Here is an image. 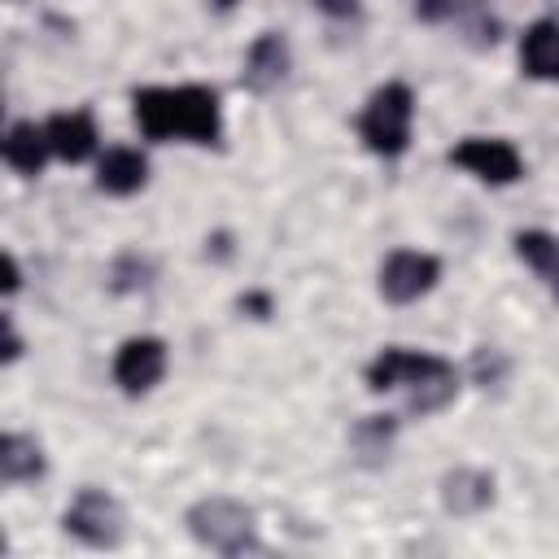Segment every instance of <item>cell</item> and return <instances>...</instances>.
<instances>
[{
    "label": "cell",
    "instance_id": "cell-24",
    "mask_svg": "<svg viewBox=\"0 0 559 559\" xmlns=\"http://www.w3.org/2000/svg\"><path fill=\"white\" fill-rule=\"evenodd\" d=\"M240 306H249V310H258V314H266V310H271V301H266L262 293H249V297H240Z\"/></svg>",
    "mask_w": 559,
    "mask_h": 559
},
{
    "label": "cell",
    "instance_id": "cell-14",
    "mask_svg": "<svg viewBox=\"0 0 559 559\" xmlns=\"http://www.w3.org/2000/svg\"><path fill=\"white\" fill-rule=\"evenodd\" d=\"M4 162L17 170V175H39L44 170V157L52 153L48 148V131L44 127H35V122H13L9 131H4Z\"/></svg>",
    "mask_w": 559,
    "mask_h": 559
},
{
    "label": "cell",
    "instance_id": "cell-17",
    "mask_svg": "<svg viewBox=\"0 0 559 559\" xmlns=\"http://www.w3.org/2000/svg\"><path fill=\"white\" fill-rule=\"evenodd\" d=\"M515 253L555 288L559 284V240L550 231H520L515 236Z\"/></svg>",
    "mask_w": 559,
    "mask_h": 559
},
{
    "label": "cell",
    "instance_id": "cell-13",
    "mask_svg": "<svg viewBox=\"0 0 559 559\" xmlns=\"http://www.w3.org/2000/svg\"><path fill=\"white\" fill-rule=\"evenodd\" d=\"M520 66L528 79H559V22L542 17L520 39Z\"/></svg>",
    "mask_w": 559,
    "mask_h": 559
},
{
    "label": "cell",
    "instance_id": "cell-2",
    "mask_svg": "<svg viewBox=\"0 0 559 559\" xmlns=\"http://www.w3.org/2000/svg\"><path fill=\"white\" fill-rule=\"evenodd\" d=\"M367 389L384 393V389H406L411 393V411L432 415L454 397V367L441 354H419V349H384L367 362Z\"/></svg>",
    "mask_w": 559,
    "mask_h": 559
},
{
    "label": "cell",
    "instance_id": "cell-9",
    "mask_svg": "<svg viewBox=\"0 0 559 559\" xmlns=\"http://www.w3.org/2000/svg\"><path fill=\"white\" fill-rule=\"evenodd\" d=\"M493 502V472L485 467H450L441 476V507L450 515H480Z\"/></svg>",
    "mask_w": 559,
    "mask_h": 559
},
{
    "label": "cell",
    "instance_id": "cell-15",
    "mask_svg": "<svg viewBox=\"0 0 559 559\" xmlns=\"http://www.w3.org/2000/svg\"><path fill=\"white\" fill-rule=\"evenodd\" d=\"M0 476H4V485L44 476V450L22 432H4L0 437Z\"/></svg>",
    "mask_w": 559,
    "mask_h": 559
},
{
    "label": "cell",
    "instance_id": "cell-4",
    "mask_svg": "<svg viewBox=\"0 0 559 559\" xmlns=\"http://www.w3.org/2000/svg\"><path fill=\"white\" fill-rule=\"evenodd\" d=\"M411 118H415V96L406 83H384L367 96L358 114V135L376 157H402L411 144Z\"/></svg>",
    "mask_w": 559,
    "mask_h": 559
},
{
    "label": "cell",
    "instance_id": "cell-10",
    "mask_svg": "<svg viewBox=\"0 0 559 559\" xmlns=\"http://www.w3.org/2000/svg\"><path fill=\"white\" fill-rule=\"evenodd\" d=\"M284 74H288V39H284L280 31H262V35L249 44V52H245V70H240L245 87L271 92Z\"/></svg>",
    "mask_w": 559,
    "mask_h": 559
},
{
    "label": "cell",
    "instance_id": "cell-19",
    "mask_svg": "<svg viewBox=\"0 0 559 559\" xmlns=\"http://www.w3.org/2000/svg\"><path fill=\"white\" fill-rule=\"evenodd\" d=\"M148 275H153V266H148L144 258H135V253H122V258L114 262V288H118V293H127V288H144Z\"/></svg>",
    "mask_w": 559,
    "mask_h": 559
},
{
    "label": "cell",
    "instance_id": "cell-11",
    "mask_svg": "<svg viewBox=\"0 0 559 559\" xmlns=\"http://www.w3.org/2000/svg\"><path fill=\"white\" fill-rule=\"evenodd\" d=\"M144 179H148V157L140 148L114 144L96 162V188L109 192V197H131V192L144 188Z\"/></svg>",
    "mask_w": 559,
    "mask_h": 559
},
{
    "label": "cell",
    "instance_id": "cell-16",
    "mask_svg": "<svg viewBox=\"0 0 559 559\" xmlns=\"http://www.w3.org/2000/svg\"><path fill=\"white\" fill-rule=\"evenodd\" d=\"M393 437H397V419L393 415H367V419H358L349 428V445L358 450L362 463H380V454H389Z\"/></svg>",
    "mask_w": 559,
    "mask_h": 559
},
{
    "label": "cell",
    "instance_id": "cell-21",
    "mask_svg": "<svg viewBox=\"0 0 559 559\" xmlns=\"http://www.w3.org/2000/svg\"><path fill=\"white\" fill-rule=\"evenodd\" d=\"M0 323H4V362H13V358L22 354V336H17V328H13V319H9V314H4Z\"/></svg>",
    "mask_w": 559,
    "mask_h": 559
},
{
    "label": "cell",
    "instance_id": "cell-22",
    "mask_svg": "<svg viewBox=\"0 0 559 559\" xmlns=\"http://www.w3.org/2000/svg\"><path fill=\"white\" fill-rule=\"evenodd\" d=\"M17 284H22V271H17V258H13V253H4V293H17Z\"/></svg>",
    "mask_w": 559,
    "mask_h": 559
},
{
    "label": "cell",
    "instance_id": "cell-25",
    "mask_svg": "<svg viewBox=\"0 0 559 559\" xmlns=\"http://www.w3.org/2000/svg\"><path fill=\"white\" fill-rule=\"evenodd\" d=\"M214 4H218V9H231V4H236V0H214Z\"/></svg>",
    "mask_w": 559,
    "mask_h": 559
},
{
    "label": "cell",
    "instance_id": "cell-6",
    "mask_svg": "<svg viewBox=\"0 0 559 559\" xmlns=\"http://www.w3.org/2000/svg\"><path fill=\"white\" fill-rule=\"evenodd\" d=\"M437 280H441V262L432 253H419V249H393L380 262V297L393 306L419 301L424 293H432Z\"/></svg>",
    "mask_w": 559,
    "mask_h": 559
},
{
    "label": "cell",
    "instance_id": "cell-7",
    "mask_svg": "<svg viewBox=\"0 0 559 559\" xmlns=\"http://www.w3.org/2000/svg\"><path fill=\"white\" fill-rule=\"evenodd\" d=\"M450 162L463 166L467 175L485 179V183H515L524 175V157L515 153V144L507 140H489V135H467L450 148Z\"/></svg>",
    "mask_w": 559,
    "mask_h": 559
},
{
    "label": "cell",
    "instance_id": "cell-8",
    "mask_svg": "<svg viewBox=\"0 0 559 559\" xmlns=\"http://www.w3.org/2000/svg\"><path fill=\"white\" fill-rule=\"evenodd\" d=\"M162 371H166V341H157V336H131L114 354V380L131 397L148 393L162 380Z\"/></svg>",
    "mask_w": 559,
    "mask_h": 559
},
{
    "label": "cell",
    "instance_id": "cell-1",
    "mask_svg": "<svg viewBox=\"0 0 559 559\" xmlns=\"http://www.w3.org/2000/svg\"><path fill=\"white\" fill-rule=\"evenodd\" d=\"M135 122L144 140H192V144H214L223 131L218 118V92L201 83L183 87H135L131 92Z\"/></svg>",
    "mask_w": 559,
    "mask_h": 559
},
{
    "label": "cell",
    "instance_id": "cell-20",
    "mask_svg": "<svg viewBox=\"0 0 559 559\" xmlns=\"http://www.w3.org/2000/svg\"><path fill=\"white\" fill-rule=\"evenodd\" d=\"M502 358H498V349H476V380L480 384H489V380H498L502 376Z\"/></svg>",
    "mask_w": 559,
    "mask_h": 559
},
{
    "label": "cell",
    "instance_id": "cell-18",
    "mask_svg": "<svg viewBox=\"0 0 559 559\" xmlns=\"http://www.w3.org/2000/svg\"><path fill=\"white\" fill-rule=\"evenodd\" d=\"M476 9H480V0H415L419 22H463Z\"/></svg>",
    "mask_w": 559,
    "mask_h": 559
},
{
    "label": "cell",
    "instance_id": "cell-3",
    "mask_svg": "<svg viewBox=\"0 0 559 559\" xmlns=\"http://www.w3.org/2000/svg\"><path fill=\"white\" fill-rule=\"evenodd\" d=\"M192 542H201L205 550H218V555H245V550H258V520L245 502L236 498H201L188 507L183 515Z\"/></svg>",
    "mask_w": 559,
    "mask_h": 559
},
{
    "label": "cell",
    "instance_id": "cell-5",
    "mask_svg": "<svg viewBox=\"0 0 559 559\" xmlns=\"http://www.w3.org/2000/svg\"><path fill=\"white\" fill-rule=\"evenodd\" d=\"M61 528H66L74 542L92 546V550H109V546L122 542V533H127V515H122V507H118L114 493L87 485V489H79L74 502L66 507Z\"/></svg>",
    "mask_w": 559,
    "mask_h": 559
},
{
    "label": "cell",
    "instance_id": "cell-12",
    "mask_svg": "<svg viewBox=\"0 0 559 559\" xmlns=\"http://www.w3.org/2000/svg\"><path fill=\"white\" fill-rule=\"evenodd\" d=\"M44 131H48L52 157H61V162H83V157H92V148H96V122H92L87 109L52 114V118L44 122Z\"/></svg>",
    "mask_w": 559,
    "mask_h": 559
},
{
    "label": "cell",
    "instance_id": "cell-23",
    "mask_svg": "<svg viewBox=\"0 0 559 559\" xmlns=\"http://www.w3.org/2000/svg\"><path fill=\"white\" fill-rule=\"evenodd\" d=\"M319 9H328V13L345 17V13H354V0H319Z\"/></svg>",
    "mask_w": 559,
    "mask_h": 559
}]
</instances>
